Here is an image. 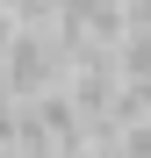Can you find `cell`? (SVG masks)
I'll return each instance as SVG.
<instances>
[{"instance_id":"cell-2","label":"cell","mask_w":151,"mask_h":158,"mask_svg":"<svg viewBox=\"0 0 151 158\" xmlns=\"http://www.w3.org/2000/svg\"><path fill=\"white\" fill-rule=\"evenodd\" d=\"M115 151H122V158H151V122H130Z\"/></svg>"},{"instance_id":"cell-1","label":"cell","mask_w":151,"mask_h":158,"mask_svg":"<svg viewBox=\"0 0 151 158\" xmlns=\"http://www.w3.org/2000/svg\"><path fill=\"white\" fill-rule=\"evenodd\" d=\"M101 7H108V0H58V22H65V29H86Z\"/></svg>"}]
</instances>
